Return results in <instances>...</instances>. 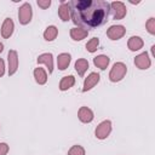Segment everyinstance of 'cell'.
Listing matches in <instances>:
<instances>
[{
	"instance_id": "29",
	"label": "cell",
	"mask_w": 155,
	"mask_h": 155,
	"mask_svg": "<svg viewBox=\"0 0 155 155\" xmlns=\"http://www.w3.org/2000/svg\"><path fill=\"white\" fill-rule=\"evenodd\" d=\"M4 51V44L2 42H0V53Z\"/></svg>"
},
{
	"instance_id": "26",
	"label": "cell",
	"mask_w": 155,
	"mask_h": 155,
	"mask_svg": "<svg viewBox=\"0 0 155 155\" xmlns=\"http://www.w3.org/2000/svg\"><path fill=\"white\" fill-rule=\"evenodd\" d=\"M8 150H10V147L7 143H4V142L0 143V155H7Z\"/></svg>"
},
{
	"instance_id": "5",
	"label": "cell",
	"mask_w": 155,
	"mask_h": 155,
	"mask_svg": "<svg viewBox=\"0 0 155 155\" xmlns=\"http://www.w3.org/2000/svg\"><path fill=\"white\" fill-rule=\"evenodd\" d=\"M109 5H110V12L113 13L114 19H124L126 17L127 8L122 1H113Z\"/></svg>"
},
{
	"instance_id": "3",
	"label": "cell",
	"mask_w": 155,
	"mask_h": 155,
	"mask_svg": "<svg viewBox=\"0 0 155 155\" xmlns=\"http://www.w3.org/2000/svg\"><path fill=\"white\" fill-rule=\"evenodd\" d=\"M33 18V7L29 2H24L18 8V22L22 25H27L31 22Z\"/></svg>"
},
{
	"instance_id": "9",
	"label": "cell",
	"mask_w": 155,
	"mask_h": 155,
	"mask_svg": "<svg viewBox=\"0 0 155 155\" xmlns=\"http://www.w3.org/2000/svg\"><path fill=\"white\" fill-rule=\"evenodd\" d=\"M101 80V75L96 71H92L87 75V78H85L84 80V85H82V92H87L90 90H92Z\"/></svg>"
},
{
	"instance_id": "14",
	"label": "cell",
	"mask_w": 155,
	"mask_h": 155,
	"mask_svg": "<svg viewBox=\"0 0 155 155\" xmlns=\"http://www.w3.org/2000/svg\"><path fill=\"white\" fill-rule=\"evenodd\" d=\"M88 35V30L86 28L82 27H74L70 29V38L74 41H81L84 39H86Z\"/></svg>"
},
{
	"instance_id": "10",
	"label": "cell",
	"mask_w": 155,
	"mask_h": 155,
	"mask_svg": "<svg viewBox=\"0 0 155 155\" xmlns=\"http://www.w3.org/2000/svg\"><path fill=\"white\" fill-rule=\"evenodd\" d=\"M13 31H15V23H13L12 18H10V17L5 18L1 24V29H0L2 39H10L12 36Z\"/></svg>"
},
{
	"instance_id": "4",
	"label": "cell",
	"mask_w": 155,
	"mask_h": 155,
	"mask_svg": "<svg viewBox=\"0 0 155 155\" xmlns=\"http://www.w3.org/2000/svg\"><path fill=\"white\" fill-rule=\"evenodd\" d=\"M113 130V125L110 120H103L102 122H99L94 130V136L97 139H107L109 137V134L111 133Z\"/></svg>"
},
{
	"instance_id": "15",
	"label": "cell",
	"mask_w": 155,
	"mask_h": 155,
	"mask_svg": "<svg viewBox=\"0 0 155 155\" xmlns=\"http://www.w3.org/2000/svg\"><path fill=\"white\" fill-rule=\"evenodd\" d=\"M70 62H71V56L68 52L59 53L58 57H57V67H58L59 70H65L69 67Z\"/></svg>"
},
{
	"instance_id": "2",
	"label": "cell",
	"mask_w": 155,
	"mask_h": 155,
	"mask_svg": "<svg viewBox=\"0 0 155 155\" xmlns=\"http://www.w3.org/2000/svg\"><path fill=\"white\" fill-rule=\"evenodd\" d=\"M127 74V67L122 62H116L113 64L110 71H109V80L111 82H119L121 81Z\"/></svg>"
},
{
	"instance_id": "24",
	"label": "cell",
	"mask_w": 155,
	"mask_h": 155,
	"mask_svg": "<svg viewBox=\"0 0 155 155\" xmlns=\"http://www.w3.org/2000/svg\"><path fill=\"white\" fill-rule=\"evenodd\" d=\"M145 28L150 35H155V18L154 17H150L145 22Z\"/></svg>"
},
{
	"instance_id": "25",
	"label": "cell",
	"mask_w": 155,
	"mask_h": 155,
	"mask_svg": "<svg viewBox=\"0 0 155 155\" xmlns=\"http://www.w3.org/2000/svg\"><path fill=\"white\" fill-rule=\"evenodd\" d=\"M36 4H38V6L41 7L42 10H46V8H48V7L51 6L52 2H51V0H38Z\"/></svg>"
},
{
	"instance_id": "18",
	"label": "cell",
	"mask_w": 155,
	"mask_h": 155,
	"mask_svg": "<svg viewBox=\"0 0 155 155\" xmlns=\"http://www.w3.org/2000/svg\"><path fill=\"white\" fill-rule=\"evenodd\" d=\"M109 63H110V58H109L108 56H105V54H98V56H96V57L93 58V64H94V67L99 68L101 70H105V69L108 68Z\"/></svg>"
},
{
	"instance_id": "13",
	"label": "cell",
	"mask_w": 155,
	"mask_h": 155,
	"mask_svg": "<svg viewBox=\"0 0 155 155\" xmlns=\"http://www.w3.org/2000/svg\"><path fill=\"white\" fill-rule=\"evenodd\" d=\"M143 46H144V41H143V39H142L140 36H138V35H132V36L128 39V41H127V47H128V50L132 51V52L139 51L140 48H143Z\"/></svg>"
},
{
	"instance_id": "7",
	"label": "cell",
	"mask_w": 155,
	"mask_h": 155,
	"mask_svg": "<svg viewBox=\"0 0 155 155\" xmlns=\"http://www.w3.org/2000/svg\"><path fill=\"white\" fill-rule=\"evenodd\" d=\"M18 53L16 50H10L7 53V69H8V75L12 76L17 73L18 70Z\"/></svg>"
},
{
	"instance_id": "27",
	"label": "cell",
	"mask_w": 155,
	"mask_h": 155,
	"mask_svg": "<svg viewBox=\"0 0 155 155\" xmlns=\"http://www.w3.org/2000/svg\"><path fill=\"white\" fill-rule=\"evenodd\" d=\"M5 74V62L2 58H0V78H2Z\"/></svg>"
},
{
	"instance_id": "21",
	"label": "cell",
	"mask_w": 155,
	"mask_h": 155,
	"mask_svg": "<svg viewBox=\"0 0 155 155\" xmlns=\"http://www.w3.org/2000/svg\"><path fill=\"white\" fill-rule=\"evenodd\" d=\"M58 35V28L56 25H48L44 31V39L46 41H53Z\"/></svg>"
},
{
	"instance_id": "8",
	"label": "cell",
	"mask_w": 155,
	"mask_h": 155,
	"mask_svg": "<svg viewBox=\"0 0 155 155\" xmlns=\"http://www.w3.org/2000/svg\"><path fill=\"white\" fill-rule=\"evenodd\" d=\"M134 65L140 70H147L151 65V58L149 57L148 52H142L134 58Z\"/></svg>"
},
{
	"instance_id": "1",
	"label": "cell",
	"mask_w": 155,
	"mask_h": 155,
	"mask_svg": "<svg viewBox=\"0 0 155 155\" xmlns=\"http://www.w3.org/2000/svg\"><path fill=\"white\" fill-rule=\"evenodd\" d=\"M69 8L74 24L82 28H96L104 24L110 13V5L104 0H71Z\"/></svg>"
},
{
	"instance_id": "12",
	"label": "cell",
	"mask_w": 155,
	"mask_h": 155,
	"mask_svg": "<svg viewBox=\"0 0 155 155\" xmlns=\"http://www.w3.org/2000/svg\"><path fill=\"white\" fill-rule=\"evenodd\" d=\"M78 117L82 124H90L93 121L94 119V114L92 111V109H90L88 107H80L78 110Z\"/></svg>"
},
{
	"instance_id": "23",
	"label": "cell",
	"mask_w": 155,
	"mask_h": 155,
	"mask_svg": "<svg viewBox=\"0 0 155 155\" xmlns=\"http://www.w3.org/2000/svg\"><path fill=\"white\" fill-rule=\"evenodd\" d=\"M85 154H86L85 148L80 144H75L68 150V155H85Z\"/></svg>"
},
{
	"instance_id": "11",
	"label": "cell",
	"mask_w": 155,
	"mask_h": 155,
	"mask_svg": "<svg viewBox=\"0 0 155 155\" xmlns=\"http://www.w3.org/2000/svg\"><path fill=\"white\" fill-rule=\"evenodd\" d=\"M36 62H38V64H44L47 68L48 74L53 73V56H52V53L45 52V53L39 54L36 58Z\"/></svg>"
},
{
	"instance_id": "19",
	"label": "cell",
	"mask_w": 155,
	"mask_h": 155,
	"mask_svg": "<svg viewBox=\"0 0 155 155\" xmlns=\"http://www.w3.org/2000/svg\"><path fill=\"white\" fill-rule=\"evenodd\" d=\"M75 85V78L73 75H67V76H63L59 81V85H58V88L61 91H68L70 90L73 86Z\"/></svg>"
},
{
	"instance_id": "22",
	"label": "cell",
	"mask_w": 155,
	"mask_h": 155,
	"mask_svg": "<svg viewBox=\"0 0 155 155\" xmlns=\"http://www.w3.org/2000/svg\"><path fill=\"white\" fill-rule=\"evenodd\" d=\"M98 47H99V39L98 38H92V39H90L88 41H87V44H86V50L90 52V53H94L97 50H98Z\"/></svg>"
},
{
	"instance_id": "6",
	"label": "cell",
	"mask_w": 155,
	"mask_h": 155,
	"mask_svg": "<svg viewBox=\"0 0 155 155\" xmlns=\"http://www.w3.org/2000/svg\"><path fill=\"white\" fill-rule=\"evenodd\" d=\"M125 34H126V28L121 24H114L107 29V36L113 41L120 40L121 38L125 36Z\"/></svg>"
},
{
	"instance_id": "20",
	"label": "cell",
	"mask_w": 155,
	"mask_h": 155,
	"mask_svg": "<svg viewBox=\"0 0 155 155\" xmlns=\"http://www.w3.org/2000/svg\"><path fill=\"white\" fill-rule=\"evenodd\" d=\"M90 64H88V61L85 59V58H79L76 62H75V70L76 73L80 75V76H84L85 73L87 71Z\"/></svg>"
},
{
	"instance_id": "17",
	"label": "cell",
	"mask_w": 155,
	"mask_h": 155,
	"mask_svg": "<svg viewBox=\"0 0 155 155\" xmlns=\"http://www.w3.org/2000/svg\"><path fill=\"white\" fill-rule=\"evenodd\" d=\"M33 75H34V79H35L36 84L45 85L47 82V71L44 68H41V67L35 68L34 71H33Z\"/></svg>"
},
{
	"instance_id": "16",
	"label": "cell",
	"mask_w": 155,
	"mask_h": 155,
	"mask_svg": "<svg viewBox=\"0 0 155 155\" xmlns=\"http://www.w3.org/2000/svg\"><path fill=\"white\" fill-rule=\"evenodd\" d=\"M58 16L63 22H68L70 19V8H69V1H61V5L58 7Z\"/></svg>"
},
{
	"instance_id": "28",
	"label": "cell",
	"mask_w": 155,
	"mask_h": 155,
	"mask_svg": "<svg viewBox=\"0 0 155 155\" xmlns=\"http://www.w3.org/2000/svg\"><path fill=\"white\" fill-rule=\"evenodd\" d=\"M151 54H153V56H155V45H153V46H151Z\"/></svg>"
}]
</instances>
